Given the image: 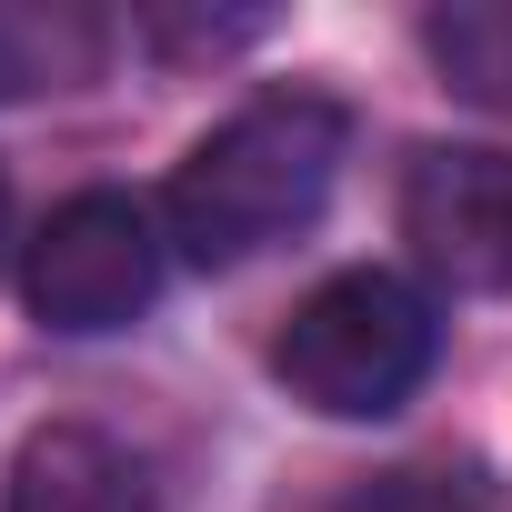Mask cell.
<instances>
[{"label": "cell", "mask_w": 512, "mask_h": 512, "mask_svg": "<svg viewBox=\"0 0 512 512\" xmlns=\"http://www.w3.org/2000/svg\"><path fill=\"white\" fill-rule=\"evenodd\" d=\"M422 51L442 61V81L462 101L512 111V0H452V11L422 21Z\"/></svg>", "instance_id": "obj_6"}, {"label": "cell", "mask_w": 512, "mask_h": 512, "mask_svg": "<svg viewBox=\"0 0 512 512\" xmlns=\"http://www.w3.org/2000/svg\"><path fill=\"white\" fill-rule=\"evenodd\" d=\"M0 512H161L151 462L91 422H41L11 462V502Z\"/></svg>", "instance_id": "obj_5"}, {"label": "cell", "mask_w": 512, "mask_h": 512, "mask_svg": "<svg viewBox=\"0 0 512 512\" xmlns=\"http://www.w3.org/2000/svg\"><path fill=\"white\" fill-rule=\"evenodd\" d=\"M342 512H492V492L472 472H442V462H412V472H372Z\"/></svg>", "instance_id": "obj_8"}, {"label": "cell", "mask_w": 512, "mask_h": 512, "mask_svg": "<svg viewBox=\"0 0 512 512\" xmlns=\"http://www.w3.org/2000/svg\"><path fill=\"white\" fill-rule=\"evenodd\" d=\"M61 71H81V31H71V21L0 11V101H21V91H51Z\"/></svg>", "instance_id": "obj_7"}, {"label": "cell", "mask_w": 512, "mask_h": 512, "mask_svg": "<svg viewBox=\"0 0 512 512\" xmlns=\"http://www.w3.org/2000/svg\"><path fill=\"white\" fill-rule=\"evenodd\" d=\"M402 241L452 292H512V161L502 151H422L402 171Z\"/></svg>", "instance_id": "obj_4"}, {"label": "cell", "mask_w": 512, "mask_h": 512, "mask_svg": "<svg viewBox=\"0 0 512 512\" xmlns=\"http://www.w3.org/2000/svg\"><path fill=\"white\" fill-rule=\"evenodd\" d=\"M342 141H352V121H342V101H322V91H272V101L231 111V121L201 131L191 161L171 171V241L191 251L201 272L292 241V231L332 201Z\"/></svg>", "instance_id": "obj_1"}, {"label": "cell", "mask_w": 512, "mask_h": 512, "mask_svg": "<svg viewBox=\"0 0 512 512\" xmlns=\"http://www.w3.org/2000/svg\"><path fill=\"white\" fill-rule=\"evenodd\" d=\"M432 342H442L432 302L402 272H332L322 292L292 302V322L272 342V382L322 422H382L422 392Z\"/></svg>", "instance_id": "obj_2"}, {"label": "cell", "mask_w": 512, "mask_h": 512, "mask_svg": "<svg viewBox=\"0 0 512 512\" xmlns=\"http://www.w3.org/2000/svg\"><path fill=\"white\" fill-rule=\"evenodd\" d=\"M21 292L41 312V332H121L151 292H161V231L131 191H71L41 231Z\"/></svg>", "instance_id": "obj_3"}]
</instances>
